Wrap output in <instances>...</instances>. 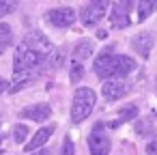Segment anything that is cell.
Masks as SVG:
<instances>
[{
  "label": "cell",
  "mask_w": 157,
  "mask_h": 155,
  "mask_svg": "<svg viewBox=\"0 0 157 155\" xmlns=\"http://www.w3.org/2000/svg\"><path fill=\"white\" fill-rule=\"evenodd\" d=\"M95 101H97V95L93 88L88 86H82L73 93V103H71V121L73 123H82L90 116L93 108H95Z\"/></svg>",
  "instance_id": "1"
},
{
  "label": "cell",
  "mask_w": 157,
  "mask_h": 155,
  "mask_svg": "<svg viewBox=\"0 0 157 155\" xmlns=\"http://www.w3.org/2000/svg\"><path fill=\"white\" fill-rule=\"evenodd\" d=\"M45 63V54L30 50L26 43H20L15 48V63H13V71H39V67Z\"/></svg>",
  "instance_id": "2"
},
{
  "label": "cell",
  "mask_w": 157,
  "mask_h": 155,
  "mask_svg": "<svg viewBox=\"0 0 157 155\" xmlns=\"http://www.w3.org/2000/svg\"><path fill=\"white\" fill-rule=\"evenodd\" d=\"M110 9V0H88V5L82 9V24L84 26H95L99 24Z\"/></svg>",
  "instance_id": "3"
},
{
  "label": "cell",
  "mask_w": 157,
  "mask_h": 155,
  "mask_svg": "<svg viewBox=\"0 0 157 155\" xmlns=\"http://www.w3.org/2000/svg\"><path fill=\"white\" fill-rule=\"evenodd\" d=\"M88 151H90V155H108L110 153V138L103 131L101 123H97L88 136Z\"/></svg>",
  "instance_id": "4"
},
{
  "label": "cell",
  "mask_w": 157,
  "mask_h": 155,
  "mask_svg": "<svg viewBox=\"0 0 157 155\" xmlns=\"http://www.w3.org/2000/svg\"><path fill=\"white\" fill-rule=\"evenodd\" d=\"M45 20H48L52 26H56V28H67V26H71V24L75 22V11L69 9V7L52 9V11L45 13Z\"/></svg>",
  "instance_id": "5"
},
{
  "label": "cell",
  "mask_w": 157,
  "mask_h": 155,
  "mask_svg": "<svg viewBox=\"0 0 157 155\" xmlns=\"http://www.w3.org/2000/svg\"><path fill=\"white\" fill-rule=\"evenodd\" d=\"M114 56L116 54H112V48H105L99 54V58L93 65V69L99 78H114Z\"/></svg>",
  "instance_id": "6"
},
{
  "label": "cell",
  "mask_w": 157,
  "mask_h": 155,
  "mask_svg": "<svg viewBox=\"0 0 157 155\" xmlns=\"http://www.w3.org/2000/svg\"><path fill=\"white\" fill-rule=\"evenodd\" d=\"M22 43H26L30 50H37V52H41V54H48L54 45H52V41L41 33V30H30L26 37H24V41Z\"/></svg>",
  "instance_id": "7"
},
{
  "label": "cell",
  "mask_w": 157,
  "mask_h": 155,
  "mask_svg": "<svg viewBox=\"0 0 157 155\" xmlns=\"http://www.w3.org/2000/svg\"><path fill=\"white\" fill-rule=\"evenodd\" d=\"M125 93H127V84H125L121 78L108 80V82H103V86H101V95H103L108 101H116V99H121Z\"/></svg>",
  "instance_id": "8"
},
{
  "label": "cell",
  "mask_w": 157,
  "mask_h": 155,
  "mask_svg": "<svg viewBox=\"0 0 157 155\" xmlns=\"http://www.w3.org/2000/svg\"><path fill=\"white\" fill-rule=\"evenodd\" d=\"M50 114H52L50 103H33V106H28V108H24V110L20 112V116L30 118V121H37V123L48 121V118H50Z\"/></svg>",
  "instance_id": "9"
},
{
  "label": "cell",
  "mask_w": 157,
  "mask_h": 155,
  "mask_svg": "<svg viewBox=\"0 0 157 155\" xmlns=\"http://www.w3.org/2000/svg\"><path fill=\"white\" fill-rule=\"evenodd\" d=\"M153 35L151 33H140L131 39V48L142 56V58H148L151 56V50H153Z\"/></svg>",
  "instance_id": "10"
},
{
  "label": "cell",
  "mask_w": 157,
  "mask_h": 155,
  "mask_svg": "<svg viewBox=\"0 0 157 155\" xmlns=\"http://www.w3.org/2000/svg\"><path fill=\"white\" fill-rule=\"evenodd\" d=\"M54 129H56V125H48V127H41V129H37V134L30 138V142L24 146L28 153H33V151H37V149H41V146H45V142L52 138V134H54Z\"/></svg>",
  "instance_id": "11"
},
{
  "label": "cell",
  "mask_w": 157,
  "mask_h": 155,
  "mask_svg": "<svg viewBox=\"0 0 157 155\" xmlns=\"http://www.w3.org/2000/svg\"><path fill=\"white\" fill-rule=\"evenodd\" d=\"M133 69H136V60L133 58H129L125 54H116L114 56V78H125Z\"/></svg>",
  "instance_id": "12"
},
{
  "label": "cell",
  "mask_w": 157,
  "mask_h": 155,
  "mask_svg": "<svg viewBox=\"0 0 157 155\" xmlns=\"http://www.w3.org/2000/svg\"><path fill=\"white\" fill-rule=\"evenodd\" d=\"M35 76H37V71H17L15 78H13V82L9 84V93H11V95H13V93H20L24 86H28V84L35 80Z\"/></svg>",
  "instance_id": "13"
},
{
  "label": "cell",
  "mask_w": 157,
  "mask_h": 155,
  "mask_svg": "<svg viewBox=\"0 0 157 155\" xmlns=\"http://www.w3.org/2000/svg\"><path fill=\"white\" fill-rule=\"evenodd\" d=\"M63 63H65V50L63 48H52L48 54H45V67L48 69H52V71H56V69H60L63 67Z\"/></svg>",
  "instance_id": "14"
},
{
  "label": "cell",
  "mask_w": 157,
  "mask_h": 155,
  "mask_svg": "<svg viewBox=\"0 0 157 155\" xmlns=\"http://www.w3.org/2000/svg\"><path fill=\"white\" fill-rule=\"evenodd\" d=\"M93 52H95V43L88 41V39H82V41L73 48V60H80V63H82V60L90 58Z\"/></svg>",
  "instance_id": "15"
},
{
  "label": "cell",
  "mask_w": 157,
  "mask_h": 155,
  "mask_svg": "<svg viewBox=\"0 0 157 155\" xmlns=\"http://www.w3.org/2000/svg\"><path fill=\"white\" fill-rule=\"evenodd\" d=\"M129 11H125L123 7H114L112 9V13H110V20H112V26H116V28H125V26H129V15H127Z\"/></svg>",
  "instance_id": "16"
},
{
  "label": "cell",
  "mask_w": 157,
  "mask_h": 155,
  "mask_svg": "<svg viewBox=\"0 0 157 155\" xmlns=\"http://www.w3.org/2000/svg\"><path fill=\"white\" fill-rule=\"evenodd\" d=\"M11 41H13V30H11V26L9 24H0V54H5V50L11 45Z\"/></svg>",
  "instance_id": "17"
},
{
  "label": "cell",
  "mask_w": 157,
  "mask_h": 155,
  "mask_svg": "<svg viewBox=\"0 0 157 155\" xmlns=\"http://www.w3.org/2000/svg\"><path fill=\"white\" fill-rule=\"evenodd\" d=\"M157 9V0H140L138 2V20H146L153 11Z\"/></svg>",
  "instance_id": "18"
},
{
  "label": "cell",
  "mask_w": 157,
  "mask_h": 155,
  "mask_svg": "<svg viewBox=\"0 0 157 155\" xmlns=\"http://www.w3.org/2000/svg\"><path fill=\"white\" fill-rule=\"evenodd\" d=\"M136 114H138V108H136V106H125V108L121 110L118 118H116L114 123H110V127H118L121 123H125V121H131V118H136Z\"/></svg>",
  "instance_id": "19"
},
{
  "label": "cell",
  "mask_w": 157,
  "mask_h": 155,
  "mask_svg": "<svg viewBox=\"0 0 157 155\" xmlns=\"http://www.w3.org/2000/svg\"><path fill=\"white\" fill-rule=\"evenodd\" d=\"M28 131H30V129H28L26 125H22V123H20V125H15V127H13V142L22 144V142L28 138Z\"/></svg>",
  "instance_id": "20"
},
{
  "label": "cell",
  "mask_w": 157,
  "mask_h": 155,
  "mask_svg": "<svg viewBox=\"0 0 157 155\" xmlns=\"http://www.w3.org/2000/svg\"><path fill=\"white\" fill-rule=\"evenodd\" d=\"M17 9V0H0V17L11 15Z\"/></svg>",
  "instance_id": "21"
},
{
  "label": "cell",
  "mask_w": 157,
  "mask_h": 155,
  "mask_svg": "<svg viewBox=\"0 0 157 155\" xmlns=\"http://www.w3.org/2000/svg\"><path fill=\"white\" fill-rule=\"evenodd\" d=\"M71 82L73 84H78L80 80H82V76H84V67H82V63L80 60H73V65H71Z\"/></svg>",
  "instance_id": "22"
},
{
  "label": "cell",
  "mask_w": 157,
  "mask_h": 155,
  "mask_svg": "<svg viewBox=\"0 0 157 155\" xmlns=\"http://www.w3.org/2000/svg\"><path fill=\"white\" fill-rule=\"evenodd\" d=\"M75 153V146H73V140L67 136L63 140V146H60V155H73Z\"/></svg>",
  "instance_id": "23"
},
{
  "label": "cell",
  "mask_w": 157,
  "mask_h": 155,
  "mask_svg": "<svg viewBox=\"0 0 157 155\" xmlns=\"http://www.w3.org/2000/svg\"><path fill=\"white\" fill-rule=\"evenodd\" d=\"M146 153H148V155H157V140L148 142V146H146Z\"/></svg>",
  "instance_id": "24"
},
{
  "label": "cell",
  "mask_w": 157,
  "mask_h": 155,
  "mask_svg": "<svg viewBox=\"0 0 157 155\" xmlns=\"http://www.w3.org/2000/svg\"><path fill=\"white\" fill-rule=\"evenodd\" d=\"M5 91H9V82H7L5 78H0V95H2Z\"/></svg>",
  "instance_id": "25"
},
{
  "label": "cell",
  "mask_w": 157,
  "mask_h": 155,
  "mask_svg": "<svg viewBox=\"0 0 157 155\" xmlns=\"http://www.w3.org/2000/svg\"><path fill=\"white\" fill-rule=\"evenodd\" d=\"M131 2H133V0H118V7H123L125 11H129V7H131Z\"/></svg>",
  "instance_id": "26"
},
{
  "label": "cell",
  "mask_w": 157,
  "mask_h": 155,
  "mask_svg": "<svg viewBox=\"0 0 157 155\" xmlns=\"http://www.w3.org/2000/svg\"><path fill=\"white\" fill-rule=\"evenodd\" d=\"M30 155H50V149H37V151H33Z\"/></svg>",
  "instance_id": "27"
}]
</instances>
